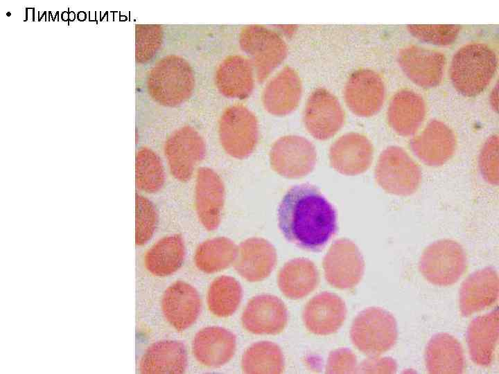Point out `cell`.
<instances>
[{
	"label": "cell",
	"mask_w": 499,
	"mask_h": 374,
	"mask_svg": "<svg viewBox=\"0 0 499 374\" xmlns=\"http://www.w3.org/2000/svg\"><path fill=\"white\" fill-rule=\"evenodd\" d=\"M278 222L287 240L313 251L323 249L337 230L334 208L310 184L297 185L287 191L278 208Z\"/></svg>",
	"instance_id": "1"
},
{
	"label": "cell",
	"mask_w": 499,
	"mask_h": 374,
	"mask_svg": "<svg viewBox=\"0 0 499 374\" xmlns=\"http://www.w3.org/2000/svg\"><path fill=\"white\" fill-rule=\"evenodd\" d=\"M497 66V56L491 47L482 42L468 43L460 47L452 58L451 82L462 95L476 96L490 84Z\"/></svg>",
	"instance_id": "2"
},
{
	"label": "cell",
	"mask_w": 499,
	"mask_h": 374,
	"mask_svg": "<svg viewBox=\"0 0 499 374\" xmlns=\"http://www.w3.org/2000/svg\"><path fill=\"white\" fill-rule=\"evenodd\" d=\"M195 87V76L189 62L177 55L159 59L149 71L147 89L159 105L175 107L186 101Z\"/></svg>",
	"instance_id": "3"
},
{
	"label": "cell",
	"mask_w": 499,
	"mask_h": 374,
	"mask_svg": "<svg viewBox=\"0 0 499 374\" xmlns=\"http://www.w3.org/2000/svg\"><path fill=\"white\" fill-rule=\"evenodd\" d=\"M397 324L388 311L376 307L365 309L353 319L350 336L353 344L368 355L389 350L397 339Z\"/></svg>",
	"instance_id": "4"
},
{
	"label": "cell",
	"mask_w": 499,
	"mask_h": 374,
	"mask_svg": "<svg viewBox=\"0 0 499 374\" xmlns=\"http://www.w3.org/2000/svg\"><path fill=\"white\" fill-rule=\"evenodd\" d=\"M238 41L259 82H263L288 54V47L283 39L275 31L263 26L243 27Z\"/></svg>",
	"instance_id": "5"
},
{
	"label": "cell",
	"mask_w": 499,
	"mask_h": 374,
	"mask_svg": "<svg viewBox=\"0 0 499 374\" xmlns=\"http://www.w3.org/2000/svg\"><path fill=\"white\" fill-rule=\"evenodd\" d=\"M220 143L230 157L243 159L255 150L259 138L256 115L247 107L236 104L222 113L218 127Z\"/></svg>",
	"instance_id": "6"
},
{
	"label": "cell",
	"mask_w": 499,
	"mask_h": 374,
	"mask_svg": "<svg viewBox=\"0 0 499 374\" xmlns=\"http://www.w3.org/2000/svg\"><path fill=\"white\" fill-rule=\"evenodd\" d=\"M467 267L462 246L450 239H442L423 251L419 262L421 274L426 280L437 286H450L458 281Z\"/></svg>",
	"instance_id": "7"
},
{
	"label": "cell",
	"mask_w": 499,
	"mask_h": 374,
	"mask_svg": "<svg viewBox=\"0 0 499 374\" xmlns=\"http://www.w3.org/2000/svg\"><path fill=\"white\" fill-rule=\"evenodd\" d=\"M375 179L386 193L409 196L419 188L421 172L404 149L392 145L381 152L375 168Z\"/></svg>",
	"instance_id": "8"
},
{
	"label": "cell",
	"mask_w": 499,
	"mask_h": 374,
	"mask_svg": "<svg viewBox=\"0 0 499 374\" xmlns=\"http://www.w3.org/2000/svg\"><path fill=\"white\" fill-rule=\"evenodd\" d=\"M164 153L171 175L179 181L186 182L204 159L206 145L195 129L186 125L177 129L168 137Z\"/></svg>",
	"instance_id": "9"
},
{
	"label": "cell",
	"mask_w": 499,
	"mask_h": 374,
	"mask_svg": "<svg viewBox=\"0 0 499 374\" xmlns=\"http://www.w3.org/2000/svg\"><path fill=\"white\" fill-rule=\"evenodd\" d=\"M317 152L308 139L296 135L278 139L270 151L272 168L279 175L289 179L306 176L314 168Z\"/></svg>",
	"instance_id": "10"
},
{
	"label": "cell",
	"mask_w": 499,
	"mask_h": 374,
	"mask_svg": "<svg viewBox=\"0 0 499 374\" xmlns=\"http://www.w3.org/2000/svg\"><path fill=\"white\" fill-rule=\"evenodd\" d=\"M324 276L332 286L342 290L356 287L365 270L363 257L357 245L347 238L334 242L323 260Z\"/></svg>",
	"instance_id": "11"
},
{
	"label": "cell",
	"mask_w": 499,
	"mask_h": 374,
	"mask_svg": "<svg viewBox=\"0 0 499 374\" xmlns=\"http://www.w3.org/2000/svg\"><path fill=\"white\" fill-rule=\"evenodd\" d=\"M344 112L337 98L324 88L315 89L308 96L303 121L315 139L325 141L333 137L342 127Z\"/></svg>",
	"instance_id": "12"
},
{
	"label": "cell",
	"mask_w": 499,
	"mask_h": 374,
	"mask_svg": "<svg viewBox=\"0 0 499 374\" xmlns=\"http://www.w3.org/2000/svg\"><path fill=\"white\" fill-rule=\"evenodd\" d=\"M344 97L347 107L353 114L370 117L380 111L385 102L384 81L374 70L358 69L348 78Z\"/></svg>",
	"instance_id": "13"
},
{
	"label": "cell",
	"mask_w": 499,
	"mask_h": 374,
	"mask_svg": "<svg viewBox=\"0 0 499 374\" xmlns=\"http://www.w3.org/2000/svg\"><path fill=\"white\" fill-rule=\"evenodd\" d=\"M397 60L405 75L420 87H435L442 80L446 56L438 50L409 44L400 49Z\"/></svg>",
	"instance_id": "14"
},
{
	"label": "cell",
	"mask_w": 499,
	"mask_h": 374,
	"mask_svg": "<svg viewBox=\"0 0 499 374\" xmlns=\"http://www.w3.org/2000/svg\"><path fill=\"white\" fill-rule=\"evenodd\" d=\"M225 189L220 175L213 169L201 167L196 171L195 210L202 226L212 231L219 226L225 204Z\"/></svg>",
	"instance_id": "15"
},
{
	"label": "cell",
	"mask_w": 499,
	"mask_h": 374,
	"mask_svg": "<svg viewBox=\"0 0 499 374\" xmlns=\"http://www.w3.org/2000/svg\"><path fill=\"white\" fill-rule=\"evenodd\" d=\"M331 167L340 174L354 176L370 167L374 158V147L364 134L349 132L338 138L329 152Z\"/></svg>",
	"instance_id": "16"
},
{
	"label": "cell",
	"mask_w": 499,
	"mask_h": 374,
	"mask_svg": "<svg viewBox=\"0 0 499 374\" xmlns=\"http://www.w3.org/2000/svg\"><path fill=\"white\" fill-rule=\"evenodd\" d=\"M416 157L429 166H440L454 155L457 138L453 130L445 123L432 120L410 143Z\"/></svg>",
	"instance_id": "17"
},
{
	"label": "cell",
	"mask_w": 499,
	"mask_h": 374,
	"mask_svg": "<svg viewBox=\"0 0 499 374\" xmlns=\"http://www.w3.org/2000/svg\"><path fill=\"white\" fill-rule=\"evenodd\" d=\"M288 322V312L278 297L262 294L253 297L245 306L242 316L243 327L256 335H277Z\"/></svg>",
	"instance_id": "18"
},
{
	"label": "cell",
	"mask_w": 499,
	"mask_h": 374,
	"mask_svg": "<svg viewBox=\"0 0 499 374\" xmlns=\"http://www.w3.org/2000/svg\"><path fill=\"white\" fill-rule=\"evenodd\" d=\"M201 299L194 287L177 280L164 291L161 308L166 320L175 330L182 331L198 319L201 310Z\"/></svg>",
	"instance_id": "19"
},
{
	"label": "cell",
	"mask_w": 499,
	"mask_h": 374,
	"mask_svg": "<svg viewBox=\"0 0 499 374\" xmlns=\"http://www.w3.org/2000/svg\"><path fill=\"white\" fill-rule=\"evenodd\" d=\"M274 247L263 238L253 237L237 247L234 262L236 272L249 282H259L272 271L277 262Z\"/></svg>",
	"instance_id": "20"
},
{
	"label": "cell",
	"mask_w": 499,
	"mask_h": 374,
	"mask_svg": "<svg viewBox=\"0 0 499 374\" xmlns=\"http://www.w3.org/2000/svg\"><path fill=\"white\" fill-rule=\"evenodd\" d=\"M302 95V82L298 73L285 66L265 86L262 103L265 109L274 116H286L299 105Z\"/></svg>",
	"instance_id": "21"
},
{
	"label": "cell",
	"mask_w": 499,
	"mask_h": 374,
	"mask_svg": "<svg viewBox=\"0 0 499 374\" xmlns=\"http://www.w3.org/2000/svg\"><path fill=\"white\" fill-rule=\"evenodd\" d=\"M499 294L498 272L485 267L470 274L462 283L459 308L463 317H469L493 305Z\"/></svg>",
	"instance_id": "22"
},
{
	"label": "cell",
	"mask_w": 499,
	"mask_h": 374,
	"mask_svg": "<svg viewBox=\"0 0 499 374\" xmlns=\"http://www.w3.org/2000/svg\"><path fill=\"white\" fill-rule=\"evenodd\" d=\"M346 316L347 308L343 300L335 294L325 292L306 303L302 319L308 331L324 336L338 331Z\"/></svg>",
	"instance_id": "23"
},
{
	"label": "cell",
	"mask_w": 499,
	"mask_h": 374,
	"mask_svg": "<svg viewBox=\"0 0 499 374\" xmlns=\"http://www.w3.org/2000/svg\"><path fill=\"white\" fill-rule=\"evenodd\" d=\"M426 105L416 91L403 89L392 98L387 110L389 127L403 137L413 136L419 130L426 116Z\"/></svg>",
	"instance_id": "24"
},
{
	"label": "cell",
	"mask_w": 499,
	"mask_h": 374,
	"mask_svg": "<svg viewBox=\"0 0 499 374\" xmlns=\"http://www.w3.org/2000/svg\"><path fill=\"white\" fill-rule=\"evenodd\" d=\"M236 347L235 335L218 326L200 330L192 342V352L196 360L209 368L220 367L227 363L234 356Z\"/></svg>",
	"instance_id": "25"
},
{
	"label": "cell",
	"mask_w": 499,
	"mask_h": 374,
	"mask_svg": "<svg viewBox=\"0 0 499 374\" xmlns=\"http://www.w3.org/2000/svg\"><path fill=\"white\" fill-rule=\"evenodd\" d=\"M215 82L223 96L243 99L252 92L254 87V71L247 57L241 55H229L217 67Z\"/></svg>",
	"instance_id": "26"
},
{
	"label": "cell",
	"mask_w": 499,
	"mask_h": 374,
	"mask_svg": "<svg viewBox=\"0 0 499 374\" xmlns=\"http://www.w3.org/2000/svg\"><path fill=\"white\" fill-rule=\"evenodd\" d=\"M498 334V309L478 316L470 322L467 329V344L469 356L474 364L488 366L492 363Z\"/></svg>",
	"instance_id": "27"
},
{
	"label": "cell",
	"mask_w": 499,
	"mask_h": 374,
	"mask_svg": "<svg viewBox=\"0 0 499 374\" xmlns=\"http://www.w3.org/2000/svg\"><path fill=\"white\" fill-rule=\"evenodd\" d=\"M425 364L429 373H462L465 369V359L461 344L448 333L434 335L425 350Z\"/></svg>",
	"instance_id": "28"
},
{
	"label": "cell",
	"mask_w": 499,
	"mask_h": 374,
	"mask_svg": "<svg viewBox=\"0 0 499 374\" xmlns=\"http://www.w3.org/2000/svg\"><path fill=\"white\" fill-rule=\"evenodd\" d=\"M187 366V356L182 343L161 340L152 344L139 363V370L145 374H181Z\"/></svg>",
	"instance_id": "29"
},
{
	"label": "cell",
	"mask_w": 499,
	"mask_h": 374,
	"mask_svg": "<svg viewBox=\"0 0 499 374\" xmlns=\"http://www.w3.org/2000/svg\"><path fill=\"white\" fill-rule=\"evenodd\" d=\"M185 253L184 241L180 234L164 236L146 251L143 265L152 276H167L180 268Z\"/></svg>",
	"instance_id": "30"
},
{
	"label": "cell",
	"mask_w": 499,
	"mask_h": 374,
	"mask_svg": "<svg viewBox=\"0 0 499 374\" xmlns=\"http://www.w3.org/2000/svg\"><path fill=\"white\" fill-rule=\"evenodd\" d=\"M277 283L284 296L297 300L306 296L317 287L319 274L310 260L295 258L280 269Z\"/></svg>",
	"instance_id": "31"
},
{
	"label": "cell",
	"mask_w": 499,
	"mask_h": 374,
	"mask_svg": "<svg viewBox=\"0 0 499 374\" xmlns=\"http://www.w3.org/2000/svg\"><path fill=\"white\" fill-rule=\"evenodd\" d=\"M237 246L229 238L216 237L201 242L195 251L196 267L206 274L224 270L234 264Z\"/></svg>",
	"instance_id": "32"
},
{
	"label": "cell",
	"mask_w": 499,
	"mask_h": 374,
	"mask_svg": "<svg viewBox=\"0 0 499 374\" xmlns=\"http://www.w3.org/2000/svg\"><path fill=\"white\" fill-rule=\"evenodd\" d=\"M284 366L281 348L276 344L268 341L252 344L244 352L241 359V368L245 373H281Z\"/></svg>",
	"instance_id": "33"
},
{
	"label": "cell",
	"mask_w": 499,
	"mask_h": 374,
	"mask_svg": "<svg viewBox=\"0 0 499 374\" xmlns=\"http://www.w3.org/2000/svg\"><path fill=\"white\" fill-rule=\"evenodd\" d=\"M242 294V287L236 279L225 275L219 276L213 280L208 289V309L216 317H230L238 308Z\"/></svg>",
	"instance_id": "34"
},
{
	"label": "cell",
	"mask_w": 499,
	"mask_h": 374,
	"mask_svg": "<svg viewBox=\"0 0 499 374\" xmlns=\"http://www.w3.org/2000/svg\"><path fill=\"white\" fill-rule=\"evenodd\" d=\"M165 183L163 163L150 148H140L135 158V184L138 190L146 193L159 192Z\"/></svg>",
	"instance_id": "35"
},
{
	"label": "cell",
	"mask_w": 499,
	"mask_h": 374,
	"mask_svg": "<svg viewBox=\"0 0 499 374\" xmlns=\"http://www.w3.org/2000/svg\"><path fill=\"white\" fill-rule=\"evenodd\" d=\"M157 223V214L152 202L143 195L135 197V244H146L152 237Z\"/></svg>",
	"instance_id": "36"
},
{
	"label": "cell",
	"mask_w": 499,
	"mask_h": 374,
	"mask_svg": "<svg viewBox=\"0 0 499 374\" xmlns=\"http://www.w3.org/2000/svg\"><path fill=\"white\" fill-rule=\"evenodd\" d=\"M408 32L417 39L439 46L453 44L461 27L457 25H408Z\"/></svg>",
	"instance_id": "37"
},
{
	"label": "cell",
	"mask_w": 499,
	"mask_h": 374,
	"mask_svg": "<svg viewBox=\"0 0 499 374\" xmlns=\"http://www.w3.org/2000/svg\"><path fill=\"white\" fill-rule=\"evenodd\" d=\"M163 38L158 25H138L136 27V59L139 62L150 60L160 47Z\"/></svg>",
	"instance_id": "38"
},
{
	"label": "cell",
	"mask_w": 499,
	"mask_h": 374,
	"mask_svg": "<svg viewBox=\"0 0 499 374\" xmlns=\"http://www.w3.org/2000/svg\"><path fill=\"white\" fill-rule=\"evenodd\" d=\"M499 140L498 134L490 136L484 142L479 156V166L484 179L492 185L499 181Z\"/></svg>",
	"instance_id": "39"
},
{
	"label": "cell",
	"mask_w": 499,
	"mask_h": 374,
	"mask_svg": "<svg viewBox=\"0 0 499 374\" xmlns=\"http://www.w3.org/2000/svg\"><path fill=\"white\" fill-rule=\"evenodd\" d=\"M356 356L347 348H339L332 351L328 357L326 372L328 373H357Z\"/></svg>",
	"instance_id": "40"
},
{
	"label": "cell",
	"mask_w": 499,
	"mask_h": 374,
	"mask_svg": "<svg viewBox=\"0 0 499 374\" xmlns=\"http://www.w3.org/2000/svg\"><path fill=\"white\" fill-rule=\"evenodd\" d=\"M397 366L394 359L389 357L370 355L358 366V373H394Z\"/></svg>",
	"instance_id": "41"
},
{
	"label": "cell",
	"mask_w": 499,
	"mask_h": 374,
	"mask_svg": "<svg viewBox=\"0 0 499 374\" xmlns=\"http://www.w3.org/2000/svg\"><path fill=\"white\" fill-rule=\"evenodd\" d=\"M498 84H496L493 89H492V91L490 95V103L492 106V108L496 112L498 111Z\"/></svg>",
	"instance_id": "42"
}]
</instances>
